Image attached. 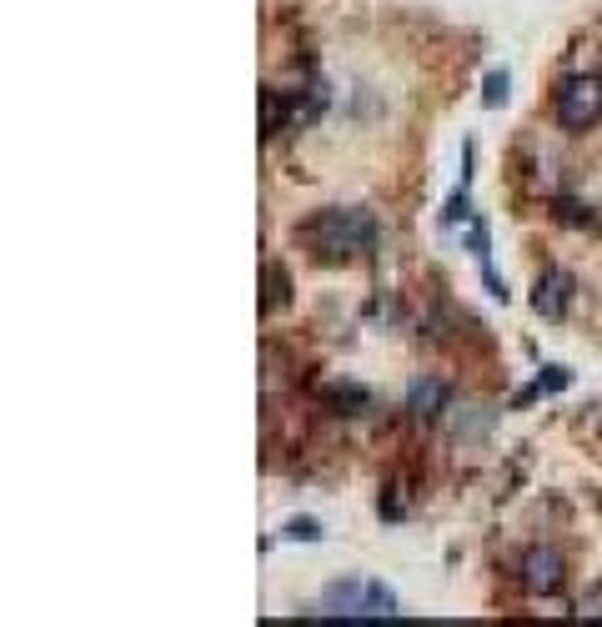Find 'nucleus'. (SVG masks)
<instances>
[{"mask_svg":"<svg viewBox=\"0 0 602 627\" xmlns=\"http://www.w3.org/2000/svg\"><path fill=\"white\" fill-rule=\"evenodd\" d=\"M296 236L317 261H352L377 246V216L362 206H322L296 226Z\"/></svg>","mask_w":602,"mask_h":627,"instance_id":"nucleus-1","label":"nucleus"},{"mask_svg":"<svg viewBox=\"0 0 602 627\" xmlns=\"http://www.w3.org/2000/svg\"><path fill=\"white\" fill-rule=\"evenodd\" d=\"M322 607L337 617H397V592L377 577H342V582H327Z\"/></svg>","mask_w":602,"mask_h":627,"instance_id":"nucleus-2","label":"nucleus"},{"mask_svg":"<svg viewBox=\"0 0 602 627\" xmlns=\"http://www.w3.org/2000/svg\"><path fill=\"white\" fill-rule=\"evenodd\" d=\"M552 116L562 131H592L602 121V76L597 71L562 76L552 91Z\"/></svg>","mask_w":602,"mask_h":627,"instance_id":"nucleus-3","label":"nucleus"},{"mask_svg":"<svg viewBox=\"0 0 602 627\" xmlns=\"http://www.w3.org/2000/svg\"><path fill=\"white\" fill-rule=\"evenodd\" d=\"M572 291H577L572 271L547 266V271L537 276V286H532V311H537V317H547V322H562L567 306H572Z\"/></svg>","mask_w":602,"mask_h":627,"instance_id":"nucleus-4","label":"nucleus"},{"mask_svg":"<svg viewBox=\"0 0 602 627\" xmlns=\"http://www.w3.org/2000/svg\"><path fill=\"white\" fill-rule=\"evenodd\" d=\"M517 572H522V587L537 592V597H552V592L562 587V557H557L552 547H532Z\"/></svg>","mask_w":602,"mask_h":627,"instance_id":"nucleus-5","label":"nucleus"},{"mask_svg":"<svg viewBox=\"0 0 602 627\" xmlns=\"http://www.w3.org/2000/svg\"><path fill=\"white\" fill-rule=\"evenodd\" d=\"M407 412H412L417 422H437L442 412H452V387H447L442 377H417V382L407 387Z\"/></svg>","mask_w":602,"mask_h":627,"instance_id":"nucleus-6","label":"nucleus"},{"mask_svg":"<svg viewBox=\"0 0 602 627\" xmlns=\"http://www.w3.org/2000/svg\"><path fill=\"white\" fill-rule=\"evenodd\" d=\"M322 407L337 412V417H362V412L377 407V397H372V387H362V382H327V387H322Z\"/></svg>","mask_w":602,"mask_h":627,"instance_id":"nucleus-7","label":"nucleus"},{"mask_svg":"<svg viewBox=\"0 0 602 627\" xmlns=\"http://www.w3.org/2000/svg\"><path fill=\"white\" fill-rule=\"evenodd\" d=\"M286 121H296V101H291L286 91L266 86V91H261V136H281Z\"/></svg>","mask_w":602,"mask_h":627,"instance_id":"nucleus-8","label":"nucleus"},{"mask_svg":"<svg viewBox=\"0 0 602 627\" xmlns=\"http://www.w3.org/2000/svg\"><path fill=\"white\" fill-rule=\"evenodd\" d=\"M487 427H492L487 407H452V437L457 442H477V437H487Z\"/></svg>","mask_w":602,"mask_h":627,"instance_id":"nucleus-9","label":"nucleus"},{"mask_svg":"<svg viewBox=\"0 0 602 627\" xmlns=\"http://www.w3.org/2000/svg\"><path fill=\"white\" fill-rule=\"evenodd\" d=\"M286 301H291V276H286L281 261H271L266 266V301H261V311H281Z\"/></svg>","mask_w":602,"mask_h":627,"instance_id":"nucleus-10","label":"nucleus"},{"mask_svg":"<svg viewBox=\"0 0 602 627\" xmlns=\"http://www.w3.org/2000/svg\"><path fill=\"white\" fill-rule=\"evenodd\" d=\"M281 537H286V542H322L327 532H322V522H317V517H291Z\"/></svg>","mask_w":602,"mask_h":627,"instance_id":"nucleus-11","label":"nucleus"},{"mask_svg":"<svg viewBox=\"0 0 602 627\" xmlns=\"http://www.w3.org/2000/svg\"><path fill=\"white\" fill-rule=\"evenodd\" d=\"M467 206H472V196H467V171H462V186L452 191V201H447V211H442V226H457V221H467V216H472Z\"/></svg>","mask_w":602,"mask_h":627,"instance_id":"nucleus-12","label":"nucleus"},{"mask_svg":"<svg viewBox=\"0 0 602 627\" xmlns=\"http://www.w3.org/2000/svg\"><path fill=\"white\" fill-rule=\"evenodd\" d=\"M507 86H512V76H507V71H492V76L482 81V106H502V101H507Z\"/></svg>","mask_w":602,"mask_h":627,"instance_id":"nucleus-13","label":"nucleus"},{"mask_svg":"<svg viewBox=\"0 0 602 627\" xmlns=\"http://www.w3.org/2000/svg\"><path fill=\"white\" fill-rule=\"evenodd\" d=\"M567 382H572L567 367H542V372H537V392H562Z\"/></svg>","mask_w":602,"mask_h":627,"instance_id":"nucleus-14","label":"nucleus"},{"mask_svg":"<svg viewBox=\"0 0 602 627\" xmlns=\"http://www.w3.org/2000/svg\"><path fill=\"white\" fill-rule=\"evenodd\" d=\"M467 246H472V256L487 266V256H492V251H487V221H472V226H467Z\"/></svg>","mask_w":602,"mask_h":627,"instance_id":"nucleus-15","label":"nucleus"},{"mask_svg":"<svg viewBox=\"0 0 602 627\" xmlns=\"http://www.w3.org/2000/svg\"><path fill=\"white\" fill-rule=\"evenodd\" d=\"M577 612H582V617H602V582H597L592 592H582V602H577Z\"/></svg>","mask_w":602,"mask_h":627,"instance_id":"nucleus-16","label":"nucleus"},{"mask_svg":"<svg viewBox=\"0 0 602 627\" xmlns=\"http://www.w3.org/2000/svg\"><path fill=\"white\" fill-rule=\"evenodd\" d=\"M592 427H597V432H602V402H597V407H592Z\"/></svg>","mask_w":602,"mask_h":627,"instance_id":"nucleus-17","label":"nucleus"}]
</instances>
